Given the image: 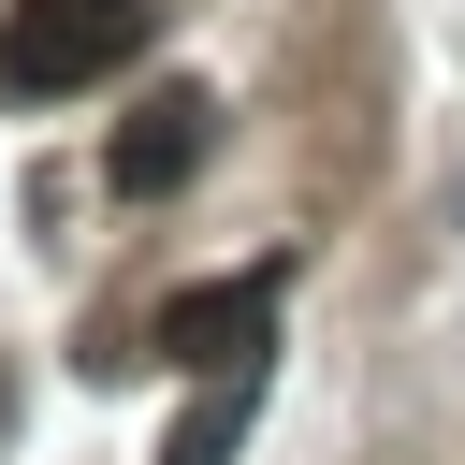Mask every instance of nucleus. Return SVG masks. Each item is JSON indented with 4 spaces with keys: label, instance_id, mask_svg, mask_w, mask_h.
<instances>
[{
    "label": "nucleus",
    "instance_id": "1",
    "mask_svg": "<svg viewBox=\"0 0 465 465\" xmlns=\"http://www.w3.org/2000/svg\"><path fill=\"white\" fill-rule=\"evenodd\" d=\"M145 44V0H0V87L15 102H73Z\"/></svg>",
    "mask_w": 465,
    "mask_h": 465
},
{
    "label": "nucleus",
    "instance_id": "2",
    "mask_svg": "<svg viewBox=\"0 0 465 465\" xmlns=\"http://www.w3.org/2000/svg\"><path fill=\"white\" fill-rule=\"evenodd\" d=\"M276 291H291L276 262H262V276H203V291H174V305H160V334H145V349H160V363H189V378H247V363L276 349Z\"/></svg>",
    "mask_w": 465,
    "mask_h": 465
},
{
    "label": "nucleus",
    "instance_id": "3",
    "mask_svg": "<svg viewBox=\"0 0 465 465\" xmlns=\"http://www.w3.org/2000/svg\"><path fill=\"white\" fill-rule=\"evenodd\" d=\"M203 145H218V102H203V87H160V102L102 145V189H116V203H174V189L203 174Z\"/></svg>",
    "mask_w": 465,
    "mask_h": 465
},
{
    "label": "nucleus",
    "instance_id": "4",
    "mask_svg": "<svg viewBox=\"0 0 465 465\" xmlns=\"http://www.w3.org/2000/svg\"><path fill=\"white\" fill-rule=\"evenodd\" d=\"M247 407H262V363H247V378H203L189 421L160 436V465H232V450H247Z\"/></svg>",
    "mask_w": 465,
    "mask_h": 465
},
{
    "label": "nucleus",
    "instance_id": "5",
    "mask_svg": "<svg viewBox=\"0 0 465 465\" xmlns=\"http://www.w3.org/2000/svg\"><path fill=\"white\" fill-rule=\"evenodd\" d=\"M450 218H465V189H450Z\"/></svg>",
    "mask_w": 465,
    "mask_h": 465
}]
</instances>
